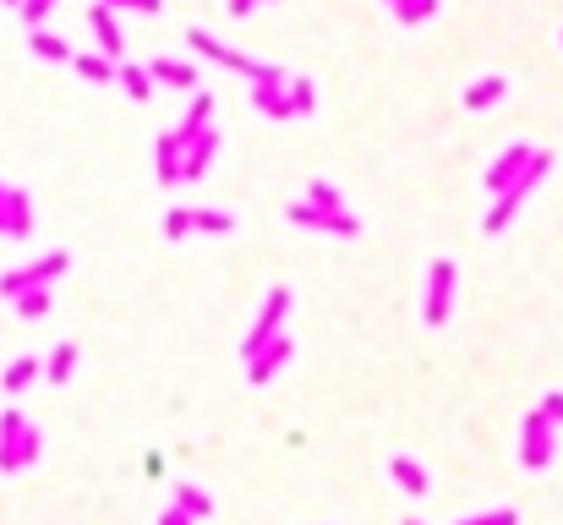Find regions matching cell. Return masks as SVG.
Instances as JSON below:
<instances>
[{"instance_id":"cell-1","label":"cell","mask_w":563,"mask_h":525,"mask_svg":"<svg viewBox=\"0 0 563 525\" xmlns=\"http://www.w3.org/2000/svg\"><path fill=\"white\" fill-rule=\"evenodd\" d=\"M72 268V252H44V258H33L28 268H11V274H0V296L6 301H17V296H28V290H50L55 279Z\"/></svg>"},{"instance_id":"cell-2","label":"cell","mask_w":563,"mask_h":525,"mask_svg":"<svg viewBox=\"0 0 563 525\" xmlns=\"http://www.w3.org/2000/svg\"><path fill=\"white\" fill-rule=\"evenodd\" d=\"M186 44H192L203 61H214V66H230V72H241V77H252V83H268V77L279 72V66H268V61H252V55H241V50H230V44H219L208 28H186Z\"/></svg>"},{"instance_id":"cell-3","label":"cell","mask_w":563,"mask_h":525,"mask_svg":"<svg viewBox=\"0 0 563 525\" xmlns=\"http://www.w3.org/2000/svg\"><path fill=\"white\" fill-rule=\"evenodd\" d=\"M547 170H553V159H547V154H536V159H531V170H525L520 181L509 186V192H503V197H492V208H487V225H482L487 236H498V230H509V219L525 208V197L536 192V181H542Z\"/></svg>"},{"instance_id":"cell-4","label":"cell","mask_w":563,"mask_h":525,"mask_svg":"<svg viewBox=\"0 0 563 525\" xmlns=\"http://www.w3.org/2000/svg\"><path fill=\"white\" fill-rule=\"evenodd\" d=\"M553 454H558V427L547 422L542 411H525V422H520V465L525 471H547Z\"/></svg>"},{"instance_id":"cell-5","label":"cell","mask_w":563,"mask_h":525,"mask_svg":"<svg viewBox=\"0 0 563 525\" xmlns=\"http://www.w3.org/2000/svg\"><path fill=\"white\" fill-rule=\"evenodd\" d=\"M285 312H290V290L274 285V290H268V301H263V312H257V323L246 329V340H241V356H246V361H252L268 340H279V329H285Z\"/></svg>"},{"instance_id":"cell-6","label":"cell","mask_w":563,"mask_h":525,"mask_svg":"<svg viewBox=\"0 0 563 525\" xmlns=\"http://www.w3.org/2000/svg\"><path fill=\"white\" fill-rule=\"evenodd\" d=\"M454 263L438 258L427 268V290H421V318H427V329H438V323H449V301H454Z\"/></svg>"},{"instance_id":"cell-7","label":"cell","mask_w":563,"mask_h":525,"mask_svg":"<svg viewBox=\"0 0 563 525\" xmlns=\"http://www.w3.org/2000/svg\"><path fill=\"white\" fill-rule=\"evenodd\" d=\"M531 159H536V148L525 143V137H514V143H509V148H503V154L487 165V192H492V197H503V192H509V186L520 181L525 170H531Z\"/></svg>"},{"instance_id":"cell-8","label":"cell","mask_w":563,"mask_h":525,"mask_svg":"<svg viewBox=\"0 0 563 525\" xmlns=\"http://www.w3.org/2000/svg\"><path fill=\"white\" fill-rule=\"evenodd\" d=\"M290 225L323 230V236H361V219L356 214H318V208H307V203H290Z\"/></svg>"},{"instance_id":"cell-9","label":"cell","mask_w":563,"mask_h":525,"mask_svg":"<svg viewBox=\"0 0 563 525\" xmlns=\"http://www.w3.org/2000/svg\"><path fill=\"white\" fill-rule=\"evenodd\" d=\"M252 110L268 115V121H296V104H290V77L252 83Z\"/></svg>"},{"instance_id":"cell-10","label":"cell","mask_w":563,"mask_h":525,"mask_svg":"<svg viewBox=\"0 0 563 525\" xmlns=\"http://www.w3.org/2000/svg\"><path fill=\"white\" fill-rule=\"evenodd\" d=\"M290 356H296V340H290V334H279V340H268L252 361H246V378H252L257 389H263L268 378H279V367H285Z\"/></svg>"},{"instance_id":"cell-11","label":"cell","mask_w":563,"mask_h":525,"mask_svg":"<svg viewBox=\"0 0 563 525\" xmlns=\"http://www.w3.org/2000/svg\"><path fill=\"white\" fill-rule=\"evenodd\" d=\"M88 28H93V39H99V55L104 61H115L121 66V50H126V39H121V22H115V11L104 6H88Z\"/></svg>"},{"instance_id":"cell-12","label":"cell","mask_w":563,"mask_h":525,"mask_svg":"<svg viewBox=\"0 0 563 525\" xmlns=\"http://www.w3.org/2000/svg\"><path fill=\"white\" fill-rule=\"evenodd\" d=\"M28 416H22V411H11V405H6V411H0V471H22V465H17V454H22V433H28Z\"/></svg>"},{"instance_id":"cell-13","label":"cell","mask_w":563,"mask_h":525,"mask_svg":"<svg viewBox=\"0 0 563 525\" xmlns=\"http://www.w3.org/2000/svg\"><path fill=\"white\" fill-rule=\"evenodd\" d=\"M214 154H219V132L208 126V132H197L192 143H186V159H181V181H203L208 165H214Z\"/></svg>"},{"instance_id":"cell-14","label":"cell","mask_w":563,"mask_h":525,"mask_svg":"<svg viewBox=\"0 0 563 525\" xmlns=\"http://www.w3.org/2000/svg\"><path fill=\"white\" fill-rule=\"evenodd\" d=\"M181 159H186V143L175 137V126H170V132H159V143H154V170H159V186H181Z\"/></svg>"},{"instance_id":"cell-15","label":"cell","mask_w":563,"mask_h":525,"mask_svg":"<svg viewBox=\"0 0 563 525\" xmlns=\"http://www.w3.org/2000/svg\"><path fill=\"white\" fill-rule=\"evenodd\" d=\"M503 93H509V77H503V72H487V77H476V83H465L460 104H465V110H492Z\"/></svg>"},{"instance_id":"cell-16","label":"cell","mask_w":563,"mask_h":525,"mask_svg":"<svg viewBox=\"0 0 563 525\" xmlns=\"http://www.w3.org/2000/svg\"><path fill=\"white\" fill-rule=\"evenodd\" d=\"M6 236L11 241H28L33 236V203L22 186H6Z\"/></svg>"},{"instance_id":"cell-17","label":"cell","mask_w":563,"mask_h":525,"mask_svg":"<svg viewBox=\"0 0 563 525\" xmlns=\"http://www.w3.org/2000/svg\"><path fill=\"white\" fill-rule=\"evenodd\" d=\"M389 476L400 482V493H410V498L427 493V465L410 460V454H394V460H389Z\"/></svg>"},{"instance_id":"cell-18","label":"cell","mask_w":563,"mask_h":525,"mask_svg":"<svg viewBox=\"0 0 563 525\" xmlns=\"http://www.w3.org/2000/svg\"><path fill=\"white\" fill-rule=\"evenodd\" d=\"M148 77L164 88H197V66L192 61H170V55H159L154 66H148Z\"/></svg>"},{"instance_id":"cell-19","label":"cell","mask_w":563,"mask_h":525,"mask_svg":"<svg viewBox=\"0 0 563 525\" xmlns=\"http://www.w3.org/2000/svg\"><path fill=\"white\" fill-rule=\"evenodd\" d=\"M208 121H214V93H197L192 110H186L181 126H175V137H181V143H192L197 132H208Z\"/></svg>"},{"instance_id":"cell-20","label":"cell","mask_w":563,"mask_h":525,"mask_svg":"<svg viewBox=\"0 0 563 525\" xmlns=\"http://www.w3.org/2000/svg\"><path fill=\"white\" fill-rule=\"evenodd\" d=\"M115 83H121L126 93H132L137 104H143V99H154V77H148V66H132V61H121V66H115Z\"/></svg>"},{"instance_id":"cell-21","label":"cell","mask_w":563,"mask_h":525,"mask_svg":"<svg viewBox=\"0 0 563 525\" xmlns=\"http://www.w3.org/2000/svg\"><path fill=\"white\" fill-rule=\"evenodd\" d=\"M39 372H44V367H39V356H17L6 372H0V389H6V394H22L33 378H39Z\"/></svg>"},{"instance_id":"cell-22","label":"cell","mask_w":563,"mask_h":525,"mask_svg":"<svg viewBox=\"0 0 563 525\" xmlns=\"http://www.w3.org/2000/svg\"><path fill=\"white\" fill-rule=\"evenodd\" d=\"M175 509H186V515H192V520H208V515H214V498H208L203 487L181 482V487H175Z\"/></svg>"},{"instance_id":"cell-23","label":"cell","mask_w":563,"mask_h":525,"mask_svg":"<svg viewBox=\"0 0 563 525\" xmlns=\"http://www.w3.org/2000/svg\"><path fill=\"white\" fill-rule=\"evenodd\" d=\"M33 55H39V61H72V44L50 28H33Z\"/></svg>"},{"instance_id":"cell-24","label":"cell","mask_w":563,"mask_h":525,"mask_svg":"<svg viewBox=\"0 0 563 525\" xmlns=\"http://www.w3.org/2000/svg\"><path fill=\"white\" fill-rule=\"evenodd\" d=\"M301 203L318 208V214H345V203H339V186H334V181H312Z\"/></svg>"},{"instance_id":"cell-25","label":"cell","mask_w":563,"mask_h":525,"mask_svg":"<svg viewBox=\"0 0 563 525\" xmlns=\"http://www.w3.org/2000/svg\"><path fill=\"white\" fill-rule=\"evenodd\" d=\"M72 66L88 83H115V61H104V55H93V50H82V55H72Z\"/></svg>"},{"instance_id":"cell-26","label":"cell","mask_w":563,"mask_h":525,"mask_svg":"<svg viewBox=\"0 0 563 525\" xmlns=\"http://www.w3.org/2000/svg\"><path fill=\"white\" fill-rule=\"evenodd\" d=\"M72 372H77V345L66 340V345L50 350V367H44V378H50V383H66Z\"/></svg>"},{"instance_id":"cell-27","label":"cell","mask_w":563,"mask_h":525,"mask_svg":"<svg viewBox=\"0 0 563 525\" xmlns=\"http://www.w3.org/2000/svg\"><path fill=\"white\" fill-rule=\"evenodd\" d=\"M192 230H208V236H225V230H236V219H230L225 208H192Z\"/></svg>"},{"instance_id":"cell-28","label":"cell","mask_w":563,"mask_h":525,"mask_svg":"<svg viewBox=\"0 0 563 525\" xmlns=\"http://www.w3.org/2000/svg\"><path fill=\"white\" fill-rule=\"evenodd\" d=\"M11 307H17V318H44V312H50V290H28V296H17L11 301Z\"/></svg>"},{"instance_id":"cell-29","label":"cell","mask_w":563,"mask_h":525,"mask_svg":"<svg viewBox=\"0 0 563 525\" xmlns=\"http://www.w3.org/2000/svg\"><path fill=\"white\" fill-rule=\"evenodd\" d=\"M432 11H438V0H400V6H394V17H400L405 28H416V22H427Z\"/></svg>"},{"instance_id":"cell-30","label":"cell","mask_w":563,"mask_h":525,"mask_svg":"<svg viewBox=\"0 0 563 525\" xmlns=\"http://www.w3.org/2000/svg\"><path fill=\"white\" fill-rule=\"evenodd\" d=\"M192 236V208H170L164 214V241H186Z\"/></svg>"},{"instance_id":"cell-31","label":"cell","mask_w":563,"mask_h":525,"mask_svg":"<svg viewBox=\"0 0 563 525\" xmlns=\"http://www.w3.org/2000/svg\"><path fill=\"white\" fill-rule=\"evenodd\" d=\"M290 104H296V115H312L318 110V88H312L307 77H296V83H290Z\"/></svg>"},{"instance_id":"cell-32","label":"cell","mask_w":563,"mask_h":525,"mask_svg":"<svg viewBox=\"0 0 563 525\" xmlns=\"http://www.w3.org/2000/svg\"><path fill=\"white\" fill-rule=\"evenodd\" d=\"M39 454H44V433H39V427H28V433H22V454H17V465L28 471V465L39 460Z\"/></svg>"},{"instance_id":"cell-33","label":"cell","mask_w":563,"mask_h":525,"mask_svg":"<svg viewBox=\"0 0 563 525\" xmlns=\"http://www.w3.org/2000/svg\"><path fill=\"white\" fill-rule=\"evenodd\" d=\"M22 22H28V28H44V17H50V11H55V0H22Z\"/></svg>"},{"instance_id":"cell-34","label":"cell","mask_w":563,"mask_h":525,"mask_svg":"<svg viewBox=\"0 0 563 525\" xmlns=\"http://www.w3.org/2000/svg\"><path fill=\"white\" fill-rule=\"evenodd\" d=\"M536 411H542V416H547V422H553V427H563V389L542 394V405H536Z\"/></svg>"},{"instance_id":"cell-35","label":"cell","mask_w":563,"mask_h":525,"mask_svg":"<svg viewBox=\"0 0 563 525\" xmlns=\"http://www.w3.org/2000/svg\"><path fill=\"white\" fill-rule=\"evenodd\" d=\"M460 525H520V515H514V509H492V515H471Z\"/></svg>"},{"instance_id":"cell-36","label":"cell","mask_w":563,"mask_h":525,"mask_svg":"<svg viewBox=\"0 0 563 525\" xmlns=\"http://www.w3.org/2000/svg\"><path fill=\"white\" fill-rule=\"evenodd\" d=\"M104 6H121V11H143V17H154V11H164V0H104Z\"/></svg>"},{"instance_id":"cell-37","label":"cell","mask_w":563,"mask_h":525,"mask_svg":"<svg viewBox=\"0 0 563 525\" xmlns=\"http://www.w3.org/2000/svg\"><path fill=\"white\" fill-rule=\"evenodd\" d=\"M159 525H192V515H186V509H175V504H170V509H164V515H159Z\"/></svg>"},{"instance_id":"cell-38","label":"cell","mask_w":563,"mask_h":525,"mask_svg":"<svg viewBox=\"0 0 563 525\" xmlns=\"http://www.w3.org/2000/svg\"><path fill=\"white\" fill-rule=\"evenodd\" d=\"M252 6L257 0H230V17H252Z\"/></svg>"},{"instance_id":"cell-39","label":"cell","mask_w":563,"mask_h":525,"mask_svg":"<svg viewBox=\"0 0 563 525\" xmlns=\"http://www.w3.org/2000/svg\"><path fill=\"white\" fill-rule=\"evenodd\" d=\"M0 236H6V181H0Z\"/></svg>"},{"instance_id":"cell-40","label":"cell","mask_w":563,"mask_h":525,"mask_svg":"<svg viewBox=\"0 0 563 525\" xmlns=\"http://www.w3.org/2000/svg\"><path fill=\"white\" fill-rule=\"evenodd\" d=\"M405 525H421V520H405Z\"/></svg>"}]
</instances>
